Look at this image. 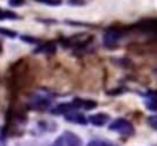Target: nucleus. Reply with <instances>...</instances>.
<instances>
[{
  "label": "nucleus",
  "instance_id": "obj_9",
  "mask_svg": "<svg viewBox=\"0 0 157 146\" xmlns=\"http://www.w3.org/2000/svg\"><path fill=\"white\" fill-rule=\"evenodd\" d=\"M8 18H17V15L15 14H12V12H9V11H3V9H0V20H8Z\"/></svg>",
  "mask_w": 157,
  "mask_h": 146
},
{
  "label": "nucleus",
  "instance_id": "obj_11",
  "mask_svg": "<svg viewBox=\"0 0 157 146\" xmlns=\"http://www.w3.org/2000/svg\"><path fill=\"white\" fill-rule=\"evenodd\" d=\"M150 123H151V126H153V128H156L157 129V116L150 117Z\"/></svg>",
  "mask_w": 157,
  "mask_h": 146
},
{
  "label": "nucleus",
  "instance_id": "obj_3",
  "mask_svg": "<svg viewBox=\"0 0 157 146\" xmlns=\"http://www.w3.org/2000/svg\"><path fill=\"white\" fill-rule=\"evenodd\" d=\"M119 40H121V32H117V31H114V29H110V31L105 32L104 44L107 47H114V46L119 43Z\"/></svg>",
  "mask_w": 157,
  "mask_h": 146
},
{
  "label": "nucleus",
  "instance_id": "obj_8",
  "mask_svg": "<svg viewBox=\"0 0 157 146\" xmlns=\"http://www.w3.org/2000/svg\"><path fill=\"white\" fill-rule=\"evenodd\" d=\"M67 119L70 122H75V123H86V117L82 114H76V113H72V114H67Z\"/></svg>",
  "mask_w": 157,
  "mask_h": 146
},
{
  "label": "nucleus",
  "instance_id": "obj_6",
  "mask_svg": "<svg viewBox=\"0 0 157 146\" xmlns=\"http://www.w3.org/2000/svg\"><path fill=\"white\" fill-rule=\"evenodd\" d=\"M89 120H90L95 126H104L105 123L108 122V116H107V114H95V116H92Z\"/></svg>",
  "mask_w": 157,
  "mask_h": 146
},
{
  "label": "nucleus",
  "instance_id": "obj_4",
  "mask_svg": "<svg viewBox=\"0 0 157 146\" xmlns=\"http://www.w3.org/2000/svg\"><path fill=\"white\" fill-rule=\"evenodd\" d=\"M51 102H52V99L51 97H44V96H35L32 99V107L34 108H37V110H46V108H49V105H51Z\"/></svg>",
  "mask_w": 157,
  "mask_h": 146
},
{
  "label": "nucleus",
  "instance_id": "obj_5",
  "mask_svg": "<svg viewBox=\"0 0 157 146\" xmlns=\"http://www.w3.org/2000/svg\"><path fill=\"white\" fill-rule=\"evenodd\" d=\"M72 105H73L75 110H81V108L90 110V108H95V107H96V102H93V100H86V99H75V100L72 102Z\"/></svg>",
  "mask_w": 157,
  "mask_h": 146
},
{
  "label": "nucleus",
  "instance_id": "obj_14",
  "mask_svg": "<svg viewBox=\"0 0 157 146\" xmlns=\"http://www.w3.org/2000/svg\"><path fill=\"white\" fill-rule=\"evenodd\" d=\"M2 142H3V133H2V128H0V145H2Z\"/></svg>",
  "mask_w": 157,
  "mask_h": 146
},
{
  "label": "nucleus",
  "instance_id": "obj_2",
  "mask_svg": "<svg viewBox=\"0 0 157 146\" xmlns=\"http://www.w3.org/2000/svg\"><path fill=\"white\" fill-rule=\"evenodd\" d=\"M52 146H82V142H81V139L76 134H73V133H64V134H61L53 142Z\"/></svg>",
  "mask_w": 157,
  "mask_h": 146
},
{
  "label": "nucleus",
  "instance_id": "obj_13",
  "mask_svg": "<svg viewBox=\"0 0 157 146\" xmlns=\"http://www.w3.org/2000/svg\"><path fill=\"white\" fill-rule=\"evenodd\" d=\"M12 6H20V5H23V0H11L9 2Z\"/></svg>",
  "mask_w": 157,
  "mask_h": 146
},
{
  "label": "nucleus",
  "instance_id": "obj_15",
  "mask_svg": "<svg viewBox=\"0 0 157 146\" xmlns=\"http://www.w3.org/2000/svg\"><path fill=\"white\" fill-rule=\"evenodd\" d=\"M0 52H2V46H0Z\"/></svg>",
  "mask_w": 157,
  "mask_h": 146
},
{
  "label": "nucleus",
  "instance_id": "obj_12",
  "mask_svg": "<svg viewBox=\"0 0 157 146\" xmlns=\"http://www.w3.org/2000/svg\"><path fill=\"white\" fill-rule=\"evenodd\" d=\"M0 34H5V35H9V37H15V32L6 31V29H0Z\"/></svg>",
  "mask_w": 157,
  "mask_h": 146
},
{
  "label": "nucleus",
  "instance_id": "obj_10",
  "mask_svg": "<svg viewBox=\"0 0 157 146\" xmlns=\"http://www.w3.org/2000/svg\"><path fill=\"white\" fill-rule=\"evenodd\" d=\"M87 146H111V145L107 143V142H102V140H93V142H90Z\"/></svg>",
  "mask_w": 157,
  "mask_h": 146
},
{
  "label": "nucleus",
  "instance_id": "obj_1",
  "mask_svg": "<svg viewBox=\"0 0 157 146\" xmlns=\"http://www.w3.org/2000/svg\"><path fill=\"white\" fill-rule=\"evenodd\" d=\"M110 129L116 131V133H119L122 136H131L134 133L133 125L128 120H125V119H116L114 122H111L110 123Z\"/></svg>",
  "mask_w": 157,
  "mask_h": 146
},
{
  "label": "nucleus",
  "instance_id": "obj_7",
  "mask_svg": "<svg viewBox=\"0 0 157 146\" xmlns=\"http://www.w3.org/2000/svg\"><path fill=\"white\" fill-rule=\"evenodd\" d=\"M145 103L151 111H157V95L156 93H150L145 97Z\"/></svg>",
  "mask_w": 157,
  "mask_h": 146
}]
</instances>
